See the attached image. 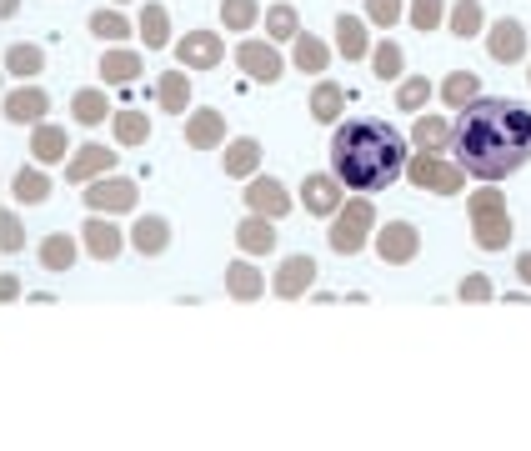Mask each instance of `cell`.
<instances>
[{"instance_id": "f546056e", "label": "cell", "mask_w": 531, "mask_h": 451, "mask_svg": "<svg viewBox=\"0 0 531 451\" xmlns=\"http://www.w3.org/2000/svg\"><path fill=\"white\" fill-rule=\"evenodd\" d=\"M411 146H416V151H441V146H451V121H441V116L411 121Z\"/></svg>"}, {"instance_id": "e0dca14e", "label": "cell", "mask_w": 531, "mask_h": 451, "mask_svg": "<svg viewBox=\"0 0 531 451\" xmlns=\"http://www.w3.org/2000/svg\"><path fill=\"white\" fill-rule=\"evenodd\" d=\"M301 201L311 216H336L341 211V181L336 176H306L301 181Z\"/></svg>"}, {"instance_id": "7c38bea8", "label": "cell", "mask_w": 531, "mask_h": 451, "mask_svg": "<svg viewBox=\"0 0 531 451\" xmlns=\"http://www.w3.org/2000/svg\"><path fill=\"white\" fill-rule=\"evenodd\" d=\"M111 166H116V151H106L101 141H86V146H76V156L66 161V181H71V186H86V181L106 176Z\"/></svg>"}, {"instance_id": "bcb514c9", "label": "cell", "mask_w": 531, "mask_h": 451, "mask_svg": "<svg viewBox=\"0 0 531 451\" xmlns=\"http://www.w3.org/2000/svg\"><path fill=\"white\" fill-rule=\"evenodd\" d=\"M0 301H6V306H11V301H21V276H11V271L0 276Z\"/></svg>"}, {"instance_id": "5bb4252c", "label": "cell", "mask_w": 531, "mask_h": 451, "mask_svg": "<svg viewBox=\"0 0 531 451\" xmlns=\"http://www.w3.org/2000/svg\"><path fill=\"white\" fill-rule=\"evenodd\" d=\"M246 206L256 211V216H286L291 211V196H286V186L276 181V176H256L251 186H246Z\"/></svg>"}, {"instance_id": "484cf974", "label": "cell", "mask_w": 531, "mask_h": 451, "mask_svg": "<svg viewBox=\"0 0 531 451\" xmlns=\"http://www.w3.org/2000/svg\"><path fill=\"white\" fill-rule=\"evenodd\" d=\"M336 51H341L346 61H361V56H371L366 26H361L356 16H336Z\"/></svg>"}, {"instance_id": "3957f363", "label": "cell", "mask_w": 531, "mask_h": 451, "mask_svg": "<svg viewBox=\"0 0 531 451\" xmlns=\"http://www.w3.org/2000/svg\"><path fill=\"white\" fill-rule=\"evenodd\" d=\"M466 211H471V236H476L481 251H506L511 246V211H506V196L496 186L471 191Z\"/></svg>"}, {"instance_id": "7bdbcfd3", "label": "cell", "mask_w": 531, "mask_h": 451, "mask_svg": "<svg viewBox=\"0 0 531 451\" xmlns=\"http://www.w3.org/2000/svg\"><path fill=\"white\" fill-rule=\"evenodd\" d=\"M426 101H431V81H426V76H411V81L396 86V106H401V111H421Z\"/></svg>"}, {"instance_id": "74e56055", "label": "cell", "mask_w": 531, "mask_h": 451, "mask_svg": "<svg viewBox=\"0 0 531 451\" xmlns=\"http://www.w3.org/2000/svg\"><path fill=\"white\" fill-rule=\"evenodd\" d=\"M266 36H271V41H296V36H301L296 6H286V0H281V6H271V11H266Z\"/></svg>"}, {"instance_id": "52a82bcc", "label": "cell", "mask_w": 531, "mask_h": 451, "mask_svg": "<svg viewBox=\"0 0 531 451\" xmlns=\"http://www.w3.org/2000/svg\"><path fill=\"white\" fill-rule=\"evenodd\" d=\"M416 251H421V231H416L411 221H386V226H381V236H376L381 266H411Z\"/></svg>"}, {"instance_id": "4dcf8cb0", "label": "cell", "mask_w": 531, "mask_h": 451, "mask_svg": "<svg viewBox=\"0 0 531 451\" xmlns=\"http://www.w3.org/2000/svg\"><path fill=\"white\" fill-rule=\"evenodd\" d=\"M11 191H16V201H26V206H46V201H51V176L36 171V166H31V171L21 166L16 181H11Z\"/></svg>"}, {"instance_id": "d4e9b609", "label": "cell", "mask_w": 531, "mask_h": 451, "mask_svg": "<svg viewBox=\"0 0 531 451\" xmlns=\"http://www.w3.org/2000/svg\"><path fill=\"white\" fill-rule=\"evenodd\" d=\"M226 291H231L236 301H256V296L266 291V276H261L251 261H231V266H226Z\"/></svg>"}, {"instance_id": "83f0119b", "label": "cell", "mask_w": 531, "mask_h": 451, "mask_svg": "<svg viewBox=\"0 0 531 451\" xmlns=\"http://www.w3.org/2000/svg\"><path fill=\"white\" fill-rule=\"evenodd\" d=\"M256 166H261V141L241 136V141H231V146H226V161H221V171H226V176H256Z\"/></svg>"}, {"instance_id": "f1b7e54d", "label": "cell", "mask_w": 531, "mask_h": 451, "mask_svg": "<svg viewBox=\"0 0 531 451\" xmlns=\"http://www.w3.org/2000/svg\"><path fill=\"white\" fill-rule=\"evenodd\" d=\"M476 96H481V76H471V71H451V76L441 81V101H446L451 111L471 106Z\"/></svg>"}, {"instance_id": "7402d4cb", "label": "cell", "mask_w": 531, "mask_h": 451, "mask_svg": "<svg viewBox=\"0 0 531 451\" xmlns=\"http://www.w3.org/2000/svg\"><path fill=\"white\" fill-rule=\"evenodd\" d=\"M291 61H296V71H301V76H321V71L331 66V51H326V46L306 31V36H296V41H291Z\"/></svg>"}, {"instance_id": "d590c367", "label": "cell", "mask_w": 531, "mask_h": 451, "mask_svg": "<svg viewBox=\"0 0 531 451\" xmlns=\"http://www.w3.org/2000/svg\"><path fill=\"white\" fill-rule=\"evenodd\" d=\"M41 66H46V51H41V46H11V51H6V71H11L16 81L41 76Z\"/></svg>"}, {"instance_id": "5b68a950", "label": "cell", "mask_w": 531, "mask_h": 451, "mask_svg": "<svg viewBox=\"0 0 531 451\" xmlns=\"http://www.w3.org/2000/svg\"><path fill=\"white\" fill-rule=\"evenodd\" d=\"M376 226V206L371 201H341V211L331 216V251L336 256H356L366 246V231Z\"/></svg>"}, {"instance_id": "e575fe53", "label": "cell", "mask_w": 531, "mask_h": 451, "mask_svg": "<svg viewBox=\"0 0 531 451\" xmlns=\"http://www.w3.org/2000/svg\"><path fill=\"white\" fill-rule=\"evenodd\" d=\"M341 111H346V91H341L336 81H321V86L311 91V116H316V121H341Z\"/></svg>"}, {"instance_id": "681fc988", "label": "cell", "mask_w": 531, "mask_h": 451, "mask_svg": "<svg viewBox=\"0 0 531 451\" xmlns=\"http://www.w3.org/2000/svg\"><path fill=\"white\" fill-rule=\"evenodd\" d=\"M526 81H531V71H526Z\"/></svg>"}, {"instance_id": "4316f807", "label": "cell", "mask_w": 531, "mask_h": 451, "mask_svg": "<svg viewBox=\"0 0 531 451\" xmlns=\"http://www.w3.org/2000/svg\"><path fill=\"white\" fill-rule=\"evenodd\" d=\"M66 151H71V141H66V126H36L31 131V156L36 161H66Z\"/></svg>"}, {"instance_id": "f6af8a7d", "label": "cell", "mask_w": 531, "mask_h": 451, "mask_svg": "<svg viewBox=\"0 0 531 451\" xmlns=\"http://www.w3.org/2000/svg\"><path fill=\"white\" fill-rule=\"evenodd\" d=\"M366 16H371L376 26H386V31H391V26L401 21V0H366Z\"/></svg>"}, {"instance_id": "6da1fadb", "label": "cell", "mask_w": 531, "mask_h": 451, "mask_svg": "<svg viewBox=\"0 0 531 451\" xmlns=\"http://www.w3.org/2000/svg\"><path fill=\"white\" fill-rule=\"evenodd\" d=\"M451 151L466 176L501 181L531 161V111L501 96H476L451 126Z\"/></svg>"}, {"instance_id": "d6986e66", "label": "cell", "mask_w": 531, "mask_h": 451, "mask_svg": "<svg viewBox=\"0 0 531 451\" xmlns=\"http://www.w3.org/2000/svg\"><path fill=\"white\" fill-rule=\"evenodd\" d=\"M141 71H146V61L136 51H106L101 56V81L106 86H131V81H141Z\"/></svg>"}, {"instance_id": "f35d334b", "label": "cell", "mask_w": 531, "mask_h": 451, "mask_svg": "<svg viewBox=\"0 0 531 451\" xmlns=\"http://www.w3.org/2000/svg\"><path fill=\"white\" fill-rule=\"evenodd\" d=\"M406 16H411V26H416L421 36H431V31L446 21V0H411Z\"/></svg>"}, {"instance_id": "44dd1931", "label": "cell", "mask_w": 531, "mask_h": 451, "mask_svg": "<svg viewBox=\"0 0 531 451\" xmlns=\"http://www.w3.org/2000/svg\"><path fill=\"white\" fill-rule=\"evenodd\" d=\"M156 96H161V111H166V116H186V106H191V81H186V66L166 71V76H161V86H156Z\"/></svg>"}, {"instance_id": "603a6c76", "label": "cell", "mask_w": 531, "mask_h": 451, "mask_svg": "<svg viewBox=\"0 0 531 451\" xmlns=\"http://www.w3.org/2000/svg\"><path fill=\"white\" fill-rule=\"evenodd\" d=\"M71 116L81 121V126H106L116 111H111V101H106V91H96V86H86V91H76V101H71Z\"/></svg>"}, {"instance_id": "836d02e7", "label": "cell", "mask_w": 531, "mask_h": 451, "mask_svg": "<svg viewBox=\"0 0 531 451\" xmlns=\"http://www.w3.org/2000/svg\"><path fill=\"white\" fill-rule=\"evenodd\" d=\"M141 36H146V51H166L171 46V16H166V6H146L141 11Z\"/></svg>"}, {"instance_id": "9c48e42d", "label": "cell", "mask_w": 531, "mask_h": 451, "mask_svg": "<svg viewBox=\"0 0 531 451\" xmlns=\"http://www.w3.org/2000/svg\"><path fill=\"white\" fill-rule=\"evenodd\" d=\"M236 66H241L251 81H266V86L286 76V61L276 56L271 41H241V46H236Z\"/></svg>"}, {"instance_id": "7dc6e473", "label": "cell", "mask_w": 531, "mask_h": 451, "mask_svg": "<svg viewBox=\"0 0 531 451\" xmlns=\"http://www.w3.org/2000/svg\"><path fill=\"white\" fill-rule=\"evenodd\" d=\"M516 276L531 286V251H526V256H516Z\"/></svg>"}, {"instance_id": "2e32d148", "label": "cell", "mask_w": 531, "mask_h": 451, "mask_svg": "<svg viewBox=\"0 0 531 451\" xmlns=\"http://www.w3.org/2000/svg\"><path fill=\"white\" fill-rule=\"evenodd\" d=\"M0 111H6V121H16V126H26V121H46L51 96H46L41 86H21V91H11L6 101H0Z\"/></svg>"}, {"instance_id": "b9f144b4", "label": "cell", "mask_w": 531, "mask_h": 451, "mask_svg": "<svg viewBox=\"0 0 531 451\" xmlns=\"http://www.w3.org/2000/svg\"><path fill=\"white\" fill-rule=\"evenodd\" d=\"M0 251H6V256H21L26 251V226H21L16 211H0Z\"/></svg>"}, {"instance_id": "8992f818", "label": "cell", "mask_w": 531, "mask_h": 451, "mask_svg": "<svg viewBox=\"0 0 531 451\" xmlns=\"http://www.w3.org/2000/svg\"><path fill=\"white\" fill-rule=\"evenodd\" d=\"M141 201V191H136V181H126V176H96V181H86V206L96 211V216H121V211H131Z\"/></svg>"}, {"instance_id": "ee69618b", "label": "cell", "mask_w": 531, "mask_h": 451, "mask_svg": "<svg viewBox=\"0 0 531 451\" xmlns=\"http://www.w3.org/2000/svg\"><path fill=\"white\" fill-rule=\"evenodd\" d=\"M461 301H471V306H481V301H491L496 291H491V276H481V271H471L466 281H461V291H456Z\"/></svg>"}, {"instance_id": "d6a6232c", "label": "cell", "mask_w": 531, "mask_h": 451, "mask_svg": "<svg viewBox=\"0 0 531 451\" xmlns=\"http://www.w3.org/2000/svg\"><path fill=\"white\" fill-rule=\"evenodd\" d=\"M111 131H116L121 146H146V141H151V121H146V111H116V116H111Z\"/></svg>"}, {"instance_id": "9a60e30c", "label": "cell", "mask_w": 531, "mask_h": 451, "mask_svg": "<svg viewBox=\"0 0 531 451\" xmlns=\"http://www.w3.org/2000/svg\"><path fill=\"white\" fill-rule=\"evenodd\" d=\"M81 241H86V251H91L96 261H116V256L126 251V236H121L106 216H96V211H91V221L81 226Z\"/></svg>"}, {"instance_id": "ac0fdd59", "label": "cell", "mask_w": 531, "mask_h": 451, "mask_svg": "<svg viewBox=\"0 0 531 451\" xmlns=\"http://www.w3.org/2000/svg\"><path fill=\"white\" fill-rule=\"evenodd\" d=\"M236 246L246 251V256H266V251H276V226H271V216H246L241 226H236Z\"/></svg>"}, {"instance_id": "1f68e13d", "label": "cell", "mask_w": 531, "mask_h": 451, "mask_svg": "<svg viewBox=\"0 0 531 451\" xmlns=\"http://www.w3.org/2000/svg\"><path fill=\"white\" fill-rule=\"evenodd\" d=\"M446 26H451V36H456V41H471V36L486 26V16H481V0H456V6H451V16H446Z\"/></svg>"}, {"instance_id": "8fae6325", "label": "cell", "mask_w": 531, "mask_h": 451, "mask_svg": "<svg viewBox=\"0 0 531 451\" xmlns=\"http://www.w3.org/2000/svg\"><path fill=\"white\" fill-rule=\"evenodd\" d=\"M311 281H316V261L301 251V256H286V261L276 266L271 291H276L281 301H296V296H306V291H311Z\"/></svg>"}, {"instance_id": "60d3db41", "label": "cell", "mask_w": 531, "mask_h": 451, "mask_svg": "<svg viewBox=\"0 0 531 451\" xmlns=\"http://www.w3.org/2000/svg\"><path fill=\"white\" fill-rule=\"evenodd\" d=\"M91 36H101V41H126V36H131V21H126L121 11H96V16H91Z\"/></svg>"}, {"instance_id": "ba28073f", "label": "cell", "mask_w": 531, "mask_h": 451, "mask_svg": "<svg viewBox=\"0 0 531 451\" xmlns=\"http://www.w3.org/2000/svg\"><path fill=\"white\" fill-rule=\"evenodd\" d=\"M486 51H491L496 66H516V61L526 56V26L511 21V16L491 21V26H486Z\"/></svg>"}, {"instance_id": "ffe728a7", "label": "cell", "mask_w": 531, "mask_h": 451, "mask_svg": "<svg viewBox=\"0 0 531 451\" xmlns=\"http://www.w3.org/2000/svg\"><path fill=\"white\" fill-rule=\"evenodd\" d=\"M131 246H136L141 256H161V251L171 246V221H166V216H141L136 231H131Z\"/></svg>"}, {"instance_id": "7a4b0ae2", "label": "cell", "mask_w": 531, "mask_h": 451, "mask_svg": "<svg viewBox=\"0 0 531 451\" xmlns=\"http://www.w3.org/2000/svg\"><path fill=\"white\" fill-rule=\"evenodd\" d=\"M331 166L351 191H386L406 171V136L386 121H346L331 136Z\"/></svg>"}, {"instance_id": "8d00e7d4", "label": "cell", "mask_w": 531, "mask_h": 451, "mask_svg": "<svg viewBox=\"0 0 531 451\" xmlns=\"http://www.w3.org/2000/svg\"><path fill=\"white\" fill-rule=\"evenodd\" d=\"M261 21V0H221V26L226 31H251Z\"/></svg>"}, {"instance_id": "ab89813d", "label": "cell", "mask_w": 531, "mask_h": 451, "mask_svg": "<svg viewBox=\"0 0 531 451\" xmlns=\"http://www.w3.org/2000/svg\"><path fill=\"white\" fill-rule=\"evenodd\" d=\"M371 66H376V76H381V81H401L406 56H401V46H396V41H381V46L371 51Z\"/></svg>"}, {"instance_id": "cb8c5ba5", "label": "cell", "mask_w": 531, "mask_h": 451, "mask_svg": "<svg viewBox=\"0 0 531 451\" xmlns=\"http://www.w3.org/2000/svg\"><path fill=\"white\" fill-rule=\"evenodd\" d=\"M76 256H81V246H76V236H66V231H51V236L41 241V266H46V271H71Z\"/></svg>"}, {"instance_id": "277c9868", "label": "cell", "mask_w": 531, "mask_h": 451, "mask_svg": "<svg viewBox=\"0 0 531 451\" xmlns=\"http://www.w3.org/2000/svg\"><path fill=\"white\" fill-rule=\"evenodd\" d=\"M416 191H436V196H461V186H466V171L456 166V161H441L436 151H416V156H406V171H401Z\"/></svg>"}, {"instance_id": "30bf717a", "label": "cell", "mask_w": 531, "mask_h": 451, "mask_svg": "<svg viewBox=\"0 0 531 451\" xmlns=\"http://www.w3.org/2000/svg\"><path fill=\"white\" fill-rule=\"evenodd\" d=\"M221 56H226V41L216 31H191L186 41H176V61L186 71H211V66H221Z\"/></svg>"}, {"instance_id": "4fadbf2b", "label": "cell", "mask_w": 531, "mask_h": 451, "mask_svg": "<svg viewBox=\"0 0 531 451\" xmlns=\"http://www.w3.org/2000/svg\"><path fill=\"white\" fill-rule=\"evenodd\" d=\"M226 141V116L216 111V106H196L191 116H186V146L191 151H211V146H221Z\"/></svg>"}, {"instance_id": "c3c4849f", "label": "cell", "mask_w": 531, "mask_h": 451, "mask_svg": "<svg viewBox=\"0 0 531 451\" xmlns=\"http://www.w3.org/2000/svg\"><path fill=\"white\" fill-rule=\"evenodd\" d=\"M16 11H21V0H0V16H6V21H11Z\"/></svg>"}]
</instances>
